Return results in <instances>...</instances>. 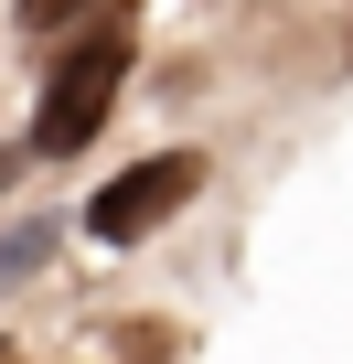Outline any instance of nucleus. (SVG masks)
Instances as JSON below:
<instances>
[{
    "instance_id": "obj_5",
    "label": "nucleus",
    "mask_w": 353,
    "mask_h": 364,
    "mask_svg": "<svg viewBox=\"0 0 353 364\" xmlns=\"http://www.w3.org/2000/svg\"><path fill=\"white\" fill-rule=\"evenodd\" d=\"M0 182H11V150H0Z\"/></svg>"
},
{
    "instance_id": "obj_3",
    "label": "nucleus",
    "mask_w": 353,
    "mask_h": 364,
    "mask_svg": "<svg viewBox=\"0 0 353 364\" xmlns=\"http://www.w3.org/2000/svg\"><path fill=\"white\" fill-rule=\"evenodd\" d=\"M54 247H65V225H43V215H33V225H11V236H0V289H22Z\"/></svg>"
},
{
    "instance_id": "obj_4",
    "label": "nucleus",
    "mask_w": 353,
    "mask_h": 364,
    "mask_svg": "<svg viewBox=\"0 0 353 364\" xmlns=\"http://www.w3.org/2000/svg\"><path fill=\"white\" fill-rule=\"evenodd\" d=\"M97 11H118V0H11L22 33H75V22H97Z\"/></svg>"
},
{
    "instance_id": "obj_1",
    "label": "nucleus",
    "mask_w": 353,
    "mask_h": 364,
    "mask_svg": "<svg viewBox=\"0 0 353 364\" xmlns=\"http://www.w3.org/2000/svg\"><path fill=\"white\" fill-rule=\"evenodd\" d=\"M129 11H97V22H75V43H65V65L43 75V107H33V150L43 161H75L97 129H107V107H118V86H129Z\"/></svg>"
},
{
    "instance_id": "obj_2",
    "label": "nucleus",
    "mask_w": 353,
    "mask_h": 364,
    "mask_svg": "<svg viewBox=\"0 0 353 364\" xmlns=\"http://www.w3.org/2000/svg\"><path fill=\"white\" fill-rule=\"evenodd\" d=\"M204 193V150H161V161H129L118 182H107V193L86 204V236L97 247H139L150 225H171V215H183Z\"/></svg>"
}]
</instances>
